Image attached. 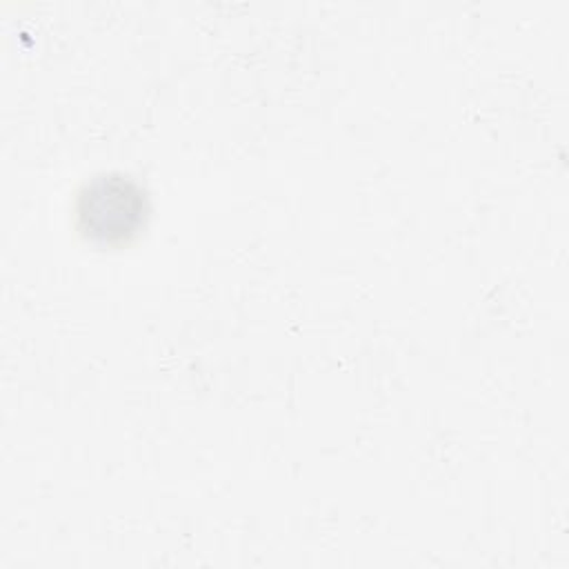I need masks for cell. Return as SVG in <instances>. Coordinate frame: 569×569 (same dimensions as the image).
<instances>
[{
    "instance_id": "1",
    "label": "cell",
    "mask_w": 569,
    "mask_h": 569,
    "mask_svg": "<svg viewBox=\"0 0 569 569\" xmlns=\"http://www.w3.org/2000/svg\"><path fill=\"white\" fill-rule=\"evenodd\" d=\"M78 231L107 247L131 242L147 224L149 196L144 187L120 171H109L87 180L76 196Z\"/></svg>"
}]
</instances>
